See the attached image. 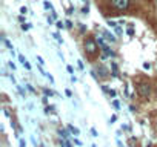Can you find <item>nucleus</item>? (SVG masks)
<instances>
[{"instance_id":"nucleus-39","label":"nucleus","mask_w":157,"mask_h":147,"mask_svg":"<svg viewBox=\"0 0 157 147\" xmlns=\"http://www.w3.org/2000/svg\"><path fill=\"white\" fill-rule=\"evenodd\" d=\"M122 129H123V130H131V127H129V126H126V124H123V126H122Z\"/></svg>"},{"instance_id":"nucleus-41","label":"nucleus","mask_w":157,"mask_h":147,"mask_svg":"<svg viewBox=\"0 0 157 147\" xmlns=\"http://www.w3.org/2000/svg\"><path fill=\"white\" fill-rule=\"evenodd\" d=\"M8 66H10V67H11V69H13V70H14V69H16V64H14V63H8Z\"/></svg>"},{"instance_id":"nucleus-24","label":"nucleus","mask_w":157,"mask_h":147,"mask_svg":"<svg viewBox=\"0 0 157 147\" xmlns=\"http://www.w3.org/2000/svg\"><path fill=\"white\" fill-rule=\"evenodd\" d=\"M56 25H57V28H59V29H63V28H66V26H65V23H62V22H57Z\"/></svg>"},{"instance_id":"nucleus-37","label":"nucleus","mask_w":157,"mask_h":147,"mask_svg":"<svg viewBox=\"0 0 157 147\" xmlns=\"http://www.w3.org/2000/svg\"><path fill=\"white\" fill-rule=\"evenodd\" d=\"M74 142H75L77 145H82V141H80V139H77V138H74Z\"/></svg>"},{"instance_id":"nucleus-19","label":"nucleus","mask_w":157,"mask_h":147,"mask_svg":"<svg viewBox=\"0 0 157 147\" xmlns=\"http://www.w3.org/2000/svg\"><path fill=\"white\" fill-rule=\"evenodd\" d=\"M65 26H66L68 29H71V28H72V22H71V20H66V22H65Z\"/></svg>"},{"instance_id":"nucleus-42","label":"nucleus","mask_w":157,"mask_h":147,"mask_svg":"<svg viewBox=\"0 0 157 147\" xmlns=\"http://www.w3.org/2000/svg\"><path fill=\"white\" fill-rule=\"evenodd\" d=\"M129 110H131V112H136V110H137V107H134V106L131 104V106H129Z\"/></svg>"},{"instance_id":"nucleus-8","label":"nucleus","mask_w":157,"mask_h":147,"mask_svg":"<svg viewBox=\"0 0 157 147\" xmlns=\"http://www.w3.org/2000/svg\"><path fill=\"white\" fill-rule=\"evenodd\" d=\"M68 130H69V132H71V133H72L74 136H77V135H80V130H78L77 127H74V126H71V124L68 126Z\"/></svg>"},{"instance_id":"nucleus-48","label":"nucleus","mask_w":157,"mask_h":147,"mask_svg":"<svg viewBox=\"0 0 157 147\" xmlns=\"http://www.w3.org/2000/svg\"><path fill=\"white\" fill-rule=\"evenodd\" d=\"M82 2H88V0H82Z\"/></svg>"},{"instance_id":"nucleus-43","label":"nucleus","mask_w":157,"mask_h":147,"mask_svg":"<svg viewBox=\"0 0 157 147\" xmlns=\"http://www.w3.org/2000/svg\"><path fill=\"white\" fill-rule=\"evenodd\" d=\"M117 145H119V147H123V144H122V142H120L119 139H117Z\"/></svg>"},{"instance_id":"nucleus-15","label":"nucleus","mask_w":157,"mask_h":147,"mask_svg":"<svg viewBox=\"0 0 157 147\" xmlns=\"http://www.w3.org/2000/svg\"><path fill=\"white\" fill-rule=\"evenodd\" d=\"M19 60H20V63H22V64H25V63L28 61V60H26V58H25L22 54H19Z\"/></svg>"},{"instance_id":"nucleus-34","label":"nucleus","mask_w":157,"mask_h":147,"mask_svg":"<svg viewBox=\"0 0 157 147\" xmlns=\"http://www.w3.org/2000/svg\"><path fill=\"white\" fill-rule=\"evenodd\" d=\"M82 13H83V14H88V13H90V8H88V6H85V8L82 9Z\"/></svg>"},{"instance_id":"nucleus-29","label":"nucleus","mask_w":157,"mask_h":147,"mask_svg":"<svg viewBox=\"0 0 157 147\" xmlns=\"http://www.w3.org/2000/svg\"><path fill=\"white\" fill-rule=\"evenodd\" d=\"M102 91H103L105 94H109V89H108V86H105V84H102Z\"/></svg>"},{"instance_id":"nucleus-12","label":"nucleus","mask_w":157,"mask_h":147,"mask_svg":"<svg viewBox=\"0 0 157 147\" xmlns=\"http://www.w3.org/2000/svg\"><path fill=\"white\" fill-rule=\"evenodd\" d=\"M52 37H54V38H56V40H57V41H59V43H62V41H63V40H62V37H60V34H59V32H54V34H52Z\"/></svg>"},{"instance_id":"nucleus-35","label":"nucleus","mask_w":157,"mask_h":147,"mask_svg":"<svg viewBox=\"0 0 157 147\" xmlns=\"http://www.w3.org/2000/svg\"><path fill=\"white\" fill-rule=\"evenodd\" d=\"M54 23V17H48V25H52Z\"/></svg>"},{"instance_id":"nucleus-7","label":"nucleus","mask_w":157,"mask_h":147,"mask_svg":"<svg viewBox=\"0 0 157 147\" xmlns=\"http://www.w3.org/2000/svg\"><path fill=\"white\" fill-rule=\"evenodd\" d=\"M111 67H113V72H111V75L117 78V77H119V70H117V64H116L114 61H111Z\"/></svg>"},{"instance_id":"nucleus-31","label":"nucleus","mask_w":157,"mask_h":147,"mask_svg":"<svg viewBox=\"0 0 157 147\" xmlns=\"http://www.w3.org/2000/svg\"><path fill=\"white\" fill-rule=\"evenodd\" d=\"M116 121H117V115H113V117H111V120H109V123L113 124V123H116Z\"/></svg>"},{"instance_id":"nucleus-23","label":"nucleus","mask_w":157,"mask_h":147,"mask_svg":"<svg viewBox=\"0 0 157 147\" xmlns=\"http://www.w3.org/2000/svg\"><path fill=\"white\" fill-rule=\"evenodd\" d=\"M26 13H28V9H26V6H22V8H20V14H22V16H25Z\"/></svg>"},{"instance_id":"nucleus-20","label":"nucleus","mask_w":157,"mask_h":147,"mask_svg":"<svg viewBox=\"0 0 157 147\" xmlns=\"http://www.w3.org/2000/svg\"><path fill=\"white\" fill-rule=\"evenodd\" d=\"M78 29H80V32H85V31H86V28H85L83 23H78Z\"/></svg>"},{"instance_id":"nucleus-32","label":"nucleus","mask_w":157,"mask_h":147,"mask_svg":"<svg viewBox=\"0 0 157 147\" xmlns=\"http://www.w3.org/2000/svg\"><path fill=\"white\" fill-rule=\"evenodd\" d=\"M19 144H20V147H26V142H25V139H19Z\"/></svg>"},{"instance_id":"nucleus-45","label":"nucleus","mask_w":157,"mask_h":147,"mask_svg":"<svg viewBox=\"0 0 157 147\" xmlns=\"http://www.w3.org/2000/svg\"><path fill=\"white\" fill-rule=\"evenodd\" d=\"M146 147H152V144H148V145H146Z\"/></svg>"},{"instance_id":"nucleus-9","label":"nucleus","mask_w":157,"mask_h":147,"mask_svg":"<svg viewBox=\"0 0 157 147\" xmlns=\"http://www.w3.org/2000/svg\"><path fill=\"white\" fill-rule=\"evenodd\" d=\"M108 26H109V28H114V29H116V28H119V23H116L114 20H108Z\"/></svg>"},{"instance_id":"nucleus-16","label":"nucleus","mask_w":157,"mask_h":147,"mask_svg":"<svg viewBox=\"0 0 157 147\" xmlns=\"http://www.w3.org/2000/svg\"><path fill=\"white\" fill-rule=\"evenodd\" d=\"M16 86H17V89H19V92H20V95H22V97H26V92H25V91H23V89H22V88H20L19 84H16Z\"/></svg>"},{"instance_id":"nucleus-47","label":"nucleus","mask_w":157,"mask_h":147,"mask_svg":"<svg viewBox=\"0 0 157 147\" xmlns=\"http://www.w3.org/2000/svg\"><path fill=\"white\" fill-rule=\"evenodd\" d=\"M39 147H45V145H43V144H40V145H39Z\"/></svg>"},{"instance_id":"nucleus-46","label":"nucleus","mask_w":157,"mask_h":147,"mask_svg":"<svg viewBox=\"0 0 157 147\" xmlns=\"http://www.w3.org/2000/svg\"><path fill=\"white\" fill-rule=\"evenodd\" d=\"M91 147H97V145H96V144H93V145H91Z\"/></svg>"},{"instance_id":"nucleus-21","label":"nucleus","mask_w":157,"mask_h":147,"mask_svg":"<svg viewBox=\"0 0 157 147\" xmlns=\"http://www.w3.org/2000/svg\"><path fill=\"white\" fill-rule=\"evenodd\" d=\"M45 77H46V78H48V80H49L51 83H54V77L51 75V74H45Z\"/></svg>"},{"instance_id":"nucleus-25","label":"nucleus","mask_w":157,"mask_h":147,"mask_svg":"<svg viewBox=\"0 0 157 147\" xmlns=\"http://www.w3.org/2000/svg\"><path fill=\"white\" fill-rule=\"evenodd\" d=\"M29 28H31V26H29V23H23V25H22V29H23V31H28Z\"/></svg>"},{"instance_id":"nucleus-38","label":"nucleus","mask_w":157,"mask_h":147,"mask_svg":"<svg viewBox=\"0 0 157 147\" xmlns=\"http://www.w3.org/2000/svg\"><path fill=\"white\" fill-rule=\"evenodd\" d=\"M23 66H25V67H26V69H28V70H31V64H29V63H28V61H26V63H25V64H23Z\"/></svg>"},{"instance_id":"nucleus-11","label":"nucleus","mask_w":157,"mask_h":147,"mask_svg":"<svg viewBox=\"0 0 157 147\" xmlns=\"http://www.w3.org/2000/svg\"><path fill=\"white\" fill-rule=\"evenodd\" d=\"M43 8H45V9H51V11H54V8H52V5H51L49 2H43Z\"/></svg>"},{"instance_id":"nucleus-10","label":"nucleus","mask_w":157,"mask_h":147,"mask_svg":"<svg viewBox=\"0 0 157 147\" xmlns=\"http://www.w3.org/2000/svg\"><path fill=\"white\" fill-rule=\"evenodd\" d=\"M43 94H45V97H52V95H54V92H52L51 89H46V88L43 89Z\"/></svg>"},{"instance_id":"nucleus-6","label":"nucleus","mask_w":157,"mask_h":147,"mask_svg":"<svg viewBox=\"0 0 157 147\" xmlns=\"http://www.w3.org/2000/svg\"><path fill=\"white\" fill-rule=\"evenodd\" d=\"M59 133L62 135V138H65V139H69V136H71V132L69 130H66V129H60L59 130Z\"/></svg>"},{"instance_id":"nucleus-22","label":"nucleus","mask_w":157,"mask_h":147,"mask_svg":"<svg viewBox=\"0 0 157 147\" xmlns=\"http://www.w3.org/2000/svg\"><path fill=\"white\" fill-rule=\"evenodd\" d=\"M66 70L71 74V75H74V69H72V66H69V64H68V66H66Z\"/></svg>"},{"instance_id":"nucleus-30","label":"nucleus","mask_w":157,"mask_h":147,"mask_svg":"<svg viewBox=\"0 0 157 147\" xmlns=\"http://www.w3.org/2000/svg\"><path fill=\"white\" fill-rule=\"evenodd\" d=\"M91 133H93V136H99V132H97L94 127H91Z\"/></svg>"},{"instance_id":"nucleus-4","label":"nucleus","mask_w":157,"mask_h":147,"mask_svg":"<svg viewBox=\"0 0 157 147\" xmlns=\"http://www.w3.org/2000/svg\"><path fill=\"white\" fill-rule=\"evenodd\" d=\"M94 70L97 72V77H99V80H106V78H109V77H111V70H109V69H108L103 63L97 64Z\"/></svg>"},{"instance_id":"nucleus-3","label":"nucleus","mask_w":157,"mask_h":147,"mask_svg":"<svg viewBox=\"0 0 157 147\" xmlns=\"http://www.w3.org/2000/svg\"><path fill=\"white\" fill-rule=\"evenodd\" d=\"M109 6L114 11L119 13H126L131 8V0H109Z\"/></svg>"},{"instance_id":"nucleus-40","label":"nucleus","mask_w":157,"mask_h":147,"mask_svg":"<svg viewBox=\"0 0 157 147\" xmlns=\"http://www.w3.org/2000/svg\"><path fill=\"white\" fill-rule=\"evenodd\" d=\"M128 34H129V35H134V29L129 28V29H128Z\"/></svg>"},{"instance_id":"nucleus-14","label":"nucleus","mask_w":157,"mask_h":147,"mask_svg":"<svg viewBox=\"0 0 157 147\" xmlns=\"http://www.w3.org/2000/svg\"><path fill=\"white\" fill-rule=\"evenodd\" d=\"M77 66H78V69H82V70L85 69V66H83V61H82V60H77Z\"/></svg>"},{"instance_id":"nucleus-27","label":"nucleus","mask_w":157,"mask_h":147,"mask_svg":"<svg viewBox=\"0 0 157 147\" xmlns=\"http://www.w3.org/2000/svg\"><path fill=\"white\" fill-rule=\"evenodd\" d=\"M72 13H74V6H71V8H68V9H66V14H68V16H71Z\"/></svg>"},{"instance_id":"nucleus-28","label":"nucleus","mask_w":157,"mask_h":147,"mask_svg":"<svg viewBox=\"0 0 157 147\" xmlns=\"http://www.w3.org/2000/svg\"><path fill=\"white\" fill-rule=\"evenodd\" d=\"M37 61H39V64H40V66H43V64H45V61H43V58H42L40 55L37 57Z\"/></svg>"},{"instance_id":"nucleus-36","label":"nucleus","mask_w":157,"mask_h":147,"mask_svg":"<svg viewBox=\"0 0 157 147\" xmlns=\"http://www.w3.org/2000/svg\"><path fill=\"white\" fill-rule=\"evenodd\" d=\"M65 94H66V97H72V92H71L69 89H66V91H65Z\"/></svg>"},{"instance_id":"nucleus-44","label":"nucleus","mask_w":157,"mask_h":147,"mask_svg":"<svg viewBox=\"0 0 157 147\" xmlns=\"http://www.w3.org/2000/svg\"><path fill=\"white\" fill-rule=\"evenodd\" d=\"M154 124H155V129H157V118H155V123Z\"/></svg>"},{"instance_id":"nucleus-17","label":"nucleus","mask_w":157,"mask_h":147,"mask_svg":"<svg viewBox=\"0 0 157 147\" xmlns=\"http://www.w3.org/2000/svg\"><path fill=\"white\" fill-rule=\"evenodd\" d=\"M108 95H109V97H113V98H116V97H117V92H116L114 89H109V94H108Z\"/></svg>"},{"instance_id":"nucleus-18","label":"nucleus","mask_w":157,"mask_h":147,"mask_svg":"<svg viewBox=\"0 0 157 147\" xmlns=\"http://www.w3.org/2000/svg\"><path fill=\"white\" fill-rule=\"evenodd\" d=\"M113 106H114V107H116V109H117V110H119V109H120V103H119V101H117V100H113Z\"/></svg>"},{"instance_id":"nucleus-5","label":"nucleus","mask_w":157,"mask_h":147,"mask_svg":"<svg viewBox=\"0 0 157 147\" xmlns=\"http://www.w3.org/2000/svg\"><path fill=\"white\" fill-rule=\"evenodd\" d=\"M102 35H103V38H105L108 43H116V41H117L116 35H114L113 32H109V31H102Z\"/></svg>"},{"instance_id":"nucleus-13","label":"nucleus","mask_w":157,"mask_h":147,"mask_svg":"<svg viewBox=\"0 0 157 147\" xmlns=\"http://www.w3.org/2000/svg\"><path fill=\"white\" fill-rule=\"evenodd\" d=\"M54 109H56L54 106H46V113H49V112H51V113H56Z\"/></svg>"},{"instance_id":"nucleus-33","label":"nucleus","mask_w":157,"mask_h":147,"mask_svg":"<svg viewBox=\"0 0 157 147\" xmlns=\"http://www.w3.org/2000/svg\"><path fill=\"white\" fill-rule=\"evenodd\" d=\"M143 69H151V63H143Z\"/></svg>"},{"instance_id":"nucleus-26","label":"nucleus","mask_w":157,"mask_h":147,"mask_svg":"<svg viewBox=\"0 0 157 147\" xmlns=\"http://www.w3.org/2000/svg\"><path fill=\"white\" fill-rule=\"evenodd\" d=\"M26 88H28V91H29L31 94H36V89H34V88H33L31 84H26Z\"/></svg>"},{"instance_id":"nucleus-2","label":"nucleus","mask_w":157,"mask_h":147,"mask_svg":"<svg viewBox=\"0 0 157 147\" xmlns=\"http://www.w3.org/2000/svg\"><path fill=\"white\" fill-rule=\"evenodd\" d=\"M134 84H136V91H137V95L143 100V101H148L152 95V84L149 80L143 78V77H139L137 80L134 78Z\"/></svg>"},{"instance_id":"nucleus-1","label":"nucleus","mask_w":157,"mask_h":147,"mask_svg":"<svg viewBox=\"0 0 157 147\" xmlns=\"http://www.w3.org/2000/svg\"><path fill=\"white\" fill-rule=\"evenodd\" d=\"M83 52L86 55V58L90 61H94L99 54H100V46L97 45V40L93 37V35H86L83 38Z\"/></svg>"}]
</instances>
